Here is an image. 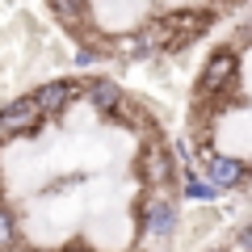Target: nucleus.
Here are the masks:
<instances>
[{"instance_id":"obj_1","label":"nucleus","mask_w":252,"mask_h":252,"mask_svg":"<svg viewBox=\"0 0 252 252\" xmlns=\"http://www.w3.org/2000/svg\"><path fill=\"white\" fill-rule=\"evenodd\" d=\"M42 126V109H38L34 97H13L9 105L0 109V139L9 135H38Z\"/></svg>"},{"instance_id":"obj_2","label":"nucleus","mask_w":252,"mask_h":252,"mask_svg":"<svg viewBox=\"0 0 252 252\" xmlns=\"http://www.w3.org/2000/svg\"><path fill=\"white\" fill-rule=\"evenodd\" d=\"M198 168H202V177H206L219 193H223V189H240L244 177H248V164L235 160V156H223V152H206Z\"/></svg>"},{"instance_id":"obj_3","label":"nucleus","mask_w":252,"mask_h":252,"mask_svg":"<svg viewBox=\"0 0 252 252\" xmlns=\"http://www.w3.org/2000/svg\"><path fill=\"white\" fill-rule=\"evenodd\" d=\"M139 231H143V240H168L177 231V206L168 198H147L139 210Z\"/></svg>"},{"instance_id":"obj_4","label":"nucleus","mask_w":252,"mask_h":252,"mask_svg":"<svg viewBox=\"0 0 252 252\" xmlns=\"http://www.w3.org/2000/svg\"><path fill=\"white\" fill-rule=\"evenodd\" d=\"M235 76H240V63H235L231 51H215L206 59V67H202V97H210V93H227L235 84Z\"/></svg>"},{"instance_id":"obj_5","label":"nucleus","mask_w":252,"mask_h":252,"mask_svg":"<svg viewBox=\"0 0 252 252\" xmlns=\"http://www.w3.org/2000/svg\"><path fill=\"white\" fill-rule=\"evenodd\" d=\"M30 97L38 101V109H42V118H51V114H63V109L72 105V101L80 97V89H76L72 80H51V84H42L38 93H30Z\"/></svg>"},{"instance_id":"obj_6","label":"nucleus","mask_w":252,"mask_h":252,"mask_svg":"<svg viewBox=\"0 0 252 252\" xmlns=\"http://www.w3.org/2000/svg\"><path fill=\"white\" fill-rule=\"evenodd\" d=\"M143 177H147V185H168V181L177 177V164H172V156L164 152V147H152V152H147Z\"/></svg>"},{"instance_id":"obj_7","label":"nucleus","mask_w":252,"mask_h":252,"mask_svg":"<svg viewBox=\"0 0 252 252\" xmlns=\"http://www.w3.org/2000/svg\"><path fill=\"white\" fill-rule=\"evenodd\" d=\"M84 97H89L97 109H105V114H114V109L122 105V93H118L114 80H93L89 89H84Z\"/></svg>"},{"instance_id":"obj_8","label":"nucleus","mask_w":252,"mask_h":252,"mask_svg":"<svg viewBox=\"0 0 252 252\" xmlns=\"http://www.w3.org/2000/svg\"><path fill=\"white\" fill-rule=\"evenodd\" d=\"M181 198H189V202H215V198H219V189L210 185L202 172H189V177L181 181Z\"/></svg>"},{"instance_id":"obj_9","label":"nucleus","mask_w":252,"mask_h":252,"mask_svg":"<svg viewBox=\"0 0 252 252\" xmlns=\"http://www.w3.org/2000/svg\"><path fill=\"white\" fill-rule=\"evenodd\" d=\"M17 244V219H13L9 206H0V252Z\"/></svg>"},{"instance_id":"obj_10","label":"nucleus","mask_w":252,"mask_h":252,"mask_svg":"<svg viewBox=\"0 0 252 252\" xmlns=\"http://www.w3.org/2000/svg\"><path fill=\"white\" fill-rule=\"evenodd\" d=\"M97 63V51L93 46H76V67H93Z\"/></svg>"},{"instance_id":"obj_11","label":"nucleus","mask_w":252,"mask_h":252,"mask_svg":"<svg viewBox=\"0 0 252 252\" xmlns=\"http://www.w3.org/2000/svg\"><path fill=\"white\" fill-rule=\"evenodd\" d=\"M235 252H252V223L240 227V235H235Z\"/></svg>"},{"instance_id":"obj_12","label":"nucleus","mask_w":252,"mask_h":252,"mask_svg":"<svg viewBox=\"0 0 252 252\" xmlns=\"http://www.w3.org/2000/svg\"><path fill=\"white\" fill-rule=\"evenodd\" d=\"M59 252H93V248H84V244H67V248H59Z\"/></svg>"},{"instance_id":"obj_13","label":"nucleus","mask_w":252,"mask_h":252,"mask_svg":"<svg viewBox=\"0 0 252 252\" xmlns=\"http://www.w3.org/2000/svg\"><path fill=\"white\" fill-rule=\"evenodd\" d=\"M206 252H231V248H206Z\"/></svg>"}]
</instances>
